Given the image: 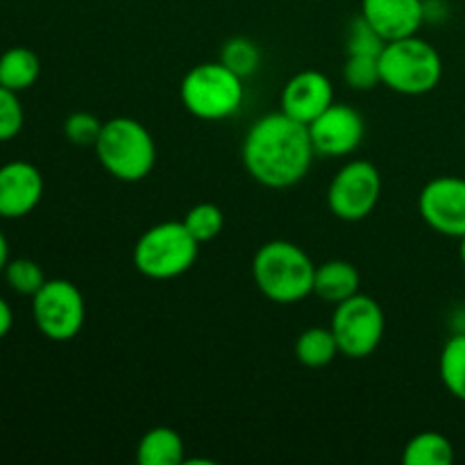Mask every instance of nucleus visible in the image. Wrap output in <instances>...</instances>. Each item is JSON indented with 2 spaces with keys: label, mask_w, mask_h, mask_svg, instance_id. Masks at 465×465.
Instances as JSON below:
<instances>
[{
  "label": "nucleus",
  "mask_w": 465,
  "mask_h": 465,
  "mask_svg": "<svg viewBox=\"0 0 465 465\" xmlns=\"http://www.w3.org/2000/svg\"><path fill=\"white\" fill-rule=\"evenodd\" d=\"M313 150L309 127L286 116L284 112H272L257 118L245 132L241 159L254 182L268 189H291L312 171Z\"/></svg>",
  "instance_id": "obj_1"
},
{
  "label": "nucleus",
  "mask_w": 465,
  "mask_h": 465,
  "mask_svg": "<svg viewBox=\"0 0 465 465\" xmlns=\"http://www.w3.org/2000/svg\"><path fill=\"white\" fill-rule=\"evenodd\" d=\"M316 263L291 241H268L254 252L252 277L271 302L295 304L313 293Z\"/></svg>",
  "instance_id": "obj_2"
},
{
  "label": "nucleus",
  "mask_w": 465,
  "mask_h": 465,
  "mask_svg": "<svg viewBox=\"0 0 465 465\" xmlns=\"http://www.w3.org/2000/svg\"><path fill=\"white\" fill-rule=\"evenodd\" d=\"M95 154L104 171L121 182H141L153 173L157 145L143 123L130 116L104 121L95 141Z\"/></svg>",
  "instance_id": "obj_3"
},
{
  "label": "nucleus",
  "mask_w": 465,
  "mask_h": 465,
  "mask_svg": "<svg viewBox=\"0 0 465 465\" xmlns=\"http://www.w3.org/2000/svg\"><path fill=\"white\" fill-rule=\"evenodd\" d=\"M380 75L386 89L402 95H425L443 77V59L430 41L418 35L386 41L380 53Z\"/></svg>",
  "instance_id": "obj_4"
},
{
  "label": "nucleus",
  "mask_w": 465,
  "mask_h": 465,
  "mask_svg": "<svg viewBox=\"0 0 465 465\" xmlns=\"http://www.w3.org/2000/svg\"><path fill=\"white\" fill-rule=\"evenodd\" d=\"M200 243L182 221H166L148 227L134 245L132 262L148 280H175L193 268Z\"/></svg>",
  "instance_id": "obj_5"
},
{
  "label": "nucleus",
  "mask_w": 465,
  "mask_h": 465,
  "mask_svg": "<svg viewBox=\"0 0 465 465\" xmlns=\"http://www.w3.org/2000/svg\"><path fill=\"white\" fill-rule=\"evenodd\" d=\"M180 98L200 121H225L243 104V77L223 62H204L191 68L180 84Z\"/></svg>",
  "instance_id": "obj_6"
},
{
  "label": "nucleus",
  "mask_w": 465,
  "mask_h": 465,
  "mask_svg": "<svg viewBox=\"0 0 465 465\" xmlns=\"http://www.w3.org/2000/svg\"><path fill=\"white\" fill-rule=\"evenodd\" d=\"M330 327L343 357L366 359L384 339V309L375 298L359 291L357 295L336 304Z\"/></svg>",
  "instance_id": "obj_7"
},
{
  "label": "nucleus",
  "mask_w": 465,
  "mask_h": 465,
  "mask_svg": "<svg viewBox=\"0 0 465 465\" xmlns=\"http://www.w3.org/2000/svg\"><path fill=\"white\" fill-rule=\"evenodd\" d=\"M32 318L36 330L48 341H73L86 321L84 295L68 280H45V284L32 295Z\"/></svg>",
  "instance_id": "obj_8"
},
{
  "label": "nucleus",
  "mask_w": 465,
  "mask_h": 465,
  "mask_svg": "<svg viewBox=\"0 0 465 465\" xmlns=\"http://www.w3.org/2000/svg\"><path fill=\"white\" fill-rule=\"evenodd\" d=\"M381 195V175L375 163L354 159L336 171L327 189V207L348 223L363 221L375 212Z\"/></svg>",
  "instance_id": "obj_9"
},
{
  "label": "nucleus",
  "mask_w": 465,
  "mask_h": 465,
  "mask_svg": "<svg viewBox=\"0 0 465 465\" xmlns=\"http://www.w3.org/2000/svg\"><path fill=\"white\" fill-rule=\"evenodd\" d=\"M418 212L436 234L450 239L465 236V180L440 175L427 182L418 195Z\"/></svg>",
  "instance_id": "obj_10"
},
{
  "label": "nucleus",
  "mask_w": 465,
  "mask_h": 465,
  "mask_svg": "<svg viewBox=\"0 0 465 465\" xmlns=\"http://www.w3.org/2000/svg\"><path fill=\"white\" fill-rule=\"evenodd\" d=\"M309 136L316 154L322 157H345L361 145L366 134L363 116L350 104H330L316 121L309 123Z\"/></svg>",
  "instance_id": "obj_11"
},
{
  "label": "nucleus",
  "mask_w": 465,
  "mask_h": 465,
  "mask_svg": "<svg viewBox=\"0 0 465 465\" xmlns=\"http://www.w3.org/2000/svg\"><path fill=\"white\" fill-rule=\"evenodd\" d=\"M44 198V175L30 162H7L0 166V218L16 221L35 212Z\"/></svg>",
  "instance_id": "obj_12"
},
{
  "label": "nucleus",
  "mask_w": 465,
  "mask_h": 465,
  "mask_svg": "<svg viewBox=\"0 0 465 465\" xmlns=\"http://www.w3.org/2000/svg\"><path fill=\"white\" fill-rule=\"evenodd\" d=\"M330 104H334V86L321 71H300L284 84L280 95V109L302 125L316 121Z\"/></svg>",
  "instance_id": "obj_13"
},
{
  "label": "nucleus",
  "mask_w": 465,
  "mask_h": 465,
  "mask_svg": "<svg viewBox=\"0 0 465 465\" xmlns=\"http://www.w3.org/2000/svg\"><path fill=\"white\" fill-rule=\"evenodd\" d=\"M361 16L384 41L418 35L427 9L422 0H361Z\"/></svg>",
  "instance_id": "obj_14"
},
{
  "label": "nucleus",
  "mask_w": 465,
  "mask_h": 465,
  "mask_svg": "<svg viewBox=\"0 0 465 465\" xmlns=\"http://www.w3.org/2000/svg\"><path fill=\"white\" fill-rule=\"evenodd\" d=\"M361 289V275L357 266L343 259H331V262L316 266L313 275V295L331 304H339L343 300L352 298Z\"/></svg>",
  "instance_id": "obj_15"
},
{
  "label": "nucleus",
  "mask_w": 465,
  "mask_h": 465,
  "mask_svg": "<svg viewBox=\"0 0 465 465\" xmlns=\"http://www.w3.org/2000/svg\"><path fill=\"white\" fill-rule=\"evenodd\" d=\"M184 461V440L171 427H153L136 445L139 465H180Z\"/></svg>",
  "instance_id": "obj_16"
},
{
  "label": "nucleus",
  "mask_w": 465,
  "mask_h": 465,
  "mask_svg": "<svg viewBox=\"0 0 465 465\" xmlns=\"http://www.w3.org/2000/svg\"><path fill=\"white\" fill-rule=\"evenodd\" d=\"M41 75V62L35 50L25 45H14L0 54V84L7 89L21 91L30 89L36 84Z\"/></svg>",
  "instance_id": "obj_17"
},
{
  "label": "nucleus",
  "mask_w": 465,
  "mask_h": 465,
  "mask_svg": "<svg viewBox=\"0 0 465 465\" xmlns=\"http://www.w3.org/2000/svg\"><path fill=\"white\" fill-rule=\"evenodd\" d=\"M341 354L331 327H309L295 341V357L304 368H325Z\"/></svg>",
  "instance_id": "obj_18"
},
{
  "label": "nucleus",
  "mask_w": 465,
  "mask_h": 465,
  "mask_svg": "<svg viewBox=\"0 0 465 465\" xmlns=\"http://www.w3.org/2000/svg\"><path fill=\"white\" fill-rule=\"evenodd\" d=\"M404 465H450L454 461V445L439 431L416 434L402 452Z\"/></svg>",
  "instance_id": "obj_19"
},
{
  "label": "nucleus",
  "mask_w": 465,
  "mask_h": 465,
  "mask_svg": "<svg viewBox=\"0 0 465 465\" xmlns=\"http://www.w3.org/2000/svg\"><path fill=\"white\" fill-rule=\"evenodd\" d=\"M440 381L452 398L465 402V331L450 336L439 359Z\"/></svg>",
  "instance_id": "obj_20"
},
{
  "label": "nucleus",
  "mask_w": 465,
  "mask_h": 465,
  "mask_svg": "<svg viewBox=\"0 0 465 465\" xmlns=\"http://www.w3.org/2000/svg\"><path fill=\"white\" fill-rule=\"evenodd\" d=\"M221 62L245 80V77L254 75L262 66V50L254 41L245 39V36H234L223 45Z\"/></svg>",
  "instance_id": "obj_21"
},
{
  "label": "nucleus",
  "mask_w": 465,
  "mask_h": 465,
  "mask_svg": "<svg viewBox=\"0 0 465 465\" xmlns=\"http://www.w3.org/2000/svg\"><path fill=\"white\" fill-rule=\"evenodd\" d=\"M182 223H184L186 230L191 232V236H193L198 243H207V241H213L221 234L223 225H225V216H223L218 204L200 203L186 212Z\"/></svg>",
  "instance_id": "obj_22"
},
{
  "label": "nucleus",
  "mask_w": 465,
  "mask_h": 465,
  "mask_svg": "<svg viewBox=\"0 0 465 465\" xmlns=\"http://www.w3.org/2000/svg\"><path fill=\"white\" fill-rule=\"evenodd\" d=\"M343 80L354 91H371L381 84L380 54H348L343 64Z\"/></svg>",
  "instance_id": "obj_23"
},
{
  "label": "nucleus",
  "mask_w": 465,
  "mask_h": 465,
  "mask_svg": "<svg viewBox=\"0 0 465 465\" xmlns=\"http://www.w3.org/2000/svg\"><path fill=\"white\" fill-rule=\"evenodd\" d=\"M3 275L7 280L9 289L16 291L18 295H30V298L45 284L44 268L35 259H9Z\"/></svg>",
  "instance_id": "obj_24"
},
{
  "label": "nucleus",
  "mask_w": 465,
  "mask_h": 465,
  "mask_svg": "<svg viewBox=\"0 0 465 465\" xmlns=\"http://www.w3.org/2000/svg\"><path fill=\"white\" fill-rule=\"evenodd\" d=\"M23 125H25V112L18 94L0 84V143L16 139Z\"/></svg>",
  "instance_id": "obj_25"
},
{
  "label": "nucleus",
  "mask_w": 465,
  "mask_h": 465,
  "mask_svg": "<svg viewBox=\"0 0 465 465\" xmlns=\"http://www.w3.org/2000/svg\"><path fill=\"white\" fill-rule=\"evenodd\" d=\"M104 123L98 116L89 112H75L64 121V134L71 141L73 145H80V148H89L95 145L100 132H103Z\"/></svg>",
  "instance_id": "obj_26"
},
{
  "label": "nucleus",
  "mask_w": 465,
  "mask_h": 465,
  "mask_svg": "<svg viewBox=\"0 0 465 465\" xmlns=\"http://www.w3.org/2000/svg\"><path fill=\"white\" fill-rule=\"evenodd\" d=\"M384 45L386 41L372 30V25L361 14L350 23L348 39H345L348 54H380L384 50Z\"/></svg>",
  "instance_id": "obj_27"
},
{
  "label": "nucleus",
  "mask_w": 465,
  "mask_h": 465,
  "mask_svg": "<svg viewBox=\"0 0 465 465\" xmlns=\"http://www.w3.org/2000/svg\"><path fill=\"white\" fill-rule=\"evenodd\" d=\"M14 327V313H12V307L7 304V300L0 295V341L5 339V336L12 331Z\"/></svg>",
  "instance_id": "obj_28"
},
{
  "label": "nucleus",
  "mask_w": 465,
  "mask_h": 465,
  "mask_svg": "<svg viewBox=\"0 0 465 465\" xmlns=\"http://www.w3.org/2000/svg\"><path fill=\"white\" fill-rule=\"evenodd\" d=\"M7 263H9V241L7 236L3 234V230H0V272H5Z\"/></svg>",
  "instance_id": "obj_29"
},
{
  "label": "nucleus",
  "mask_w": 465,
  "mask_h": 465,
  "mask_svg": "<svg viewBox=\"0 0 465 465\" xmlns=\"http://www.w3.org/2000/svg\"><path fill=\"white\" fill-rule=\"evenodd\" d=\"M459 241H461V248H459V257H461V263L465 266V236H463V239H459Z\"/></svg>",
  "instance_id": "obj_30"
}]
</instances>
